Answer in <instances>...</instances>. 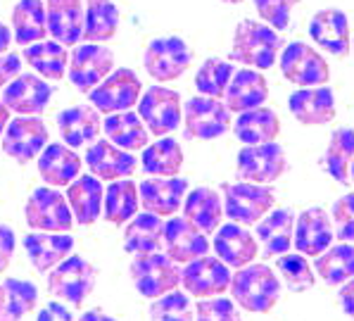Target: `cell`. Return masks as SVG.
<instances>
[{
  "label": "cell",
  "instance_id": "f546056e",
  "mask_svg": "<svg viewBox=\"0 0 354 321\" xmlns=\"http://www.w3.org/2000/svg\"><path fill=\"white\" fill-rule=\"evenodd\" d=\"M183 217L203 233H214L224 219V200L214 188H193L183 198Z\"/></svg>",
  "mask_w": 354,
  "mask_h": 321
},
{
  "label": "cell",
  "instance_id": "836d02e7",
  "mask_svg": "<svg viewBox=\"0 0 354 321\" xmlns=\"http://www.w3.org/2000/svg\"><path fill=\"white\" fill-rule=\"evenodd\" d=\"M105 136L110 143H114L122 150H143L148 145L150 131L145 129L143 119L136 112H114L107 114V119L102 122Z\"/></svg>",
  "mask_w": 354,
  "mask_h": 321
},
{
  "label": "cell",
  "instance_id": "f5cc1de1",
  "mask_svg": "<svg viewBox=\"0 0 354 321\" xmlns=\"http://www.w3.org/2000/svg\"><path fill=\"white\" fill-rule=\"evenodd\" d=\"M337 300H340L342 312H345L350 319H354V276H352V279H347L345 284H342Z\"/></svg>",
  "mask_w": 354,
  "mask_h": 321
},
{
  "label": "cell",
  "instance_id": "4dcf8cb0",
  "mask_svg": "<svg viewBox=\"0 0 354 321\" xmlns=\"http://www.w3.org/2000/svg\"><path fill=\"white\" fill-rule=\"evenodd\" d=\"M292 233H295V212L292 210H269L257 221V241L269 257H279L290 250Z\"/></svg>",
  "mask_w": 354,
  "mask_h": 321
},
{
  "label": "cell",
  "instance_id": "5bb4252c",
  "mask_svg": "<svg viewBox=\"0 0 354 321\" xmlns=\"http://www.w3.org/2000/svg\"><path fill=\"white\" fill-rule=\"evenodd\" d=\"M48 127L43 124V119L34 117H19L10 119L8 127H5L3 134V150L8 157H12L19 165H26V162L36 160L41 155V150L48 145Z\"/></svg>",
  "mask_w": 354,
  "mask_h": 321
},
{
  "label": "cell",
  "instance_id": "484cf974",
  "mask_svg": "<svg viewBox=\"0 0 354 321\" xmlns=\"http://www.w3.org/2000/svg\"><path fill=\"white\" fill-rule=\"evenodd\" d=\"M57 127L64 145L84 148L97 140L100 136V112L93 105H74L57 114Z\"/></svg>",
  "mask_w": 354,
  "mask_h": 321
},
{
  "label": "cell",
  "instance_id": "e575fe53",
  "mask_svg": "<svg viewBox=\"0 0 354 321\" xmlns=\"http://www.w3.org/2000/svg\"><path fill=\"white\" fill-rule=\"evenodd\" d=\"M24 59L36 74H41V79L59 81L67 74L69 53L62 43L43 38V41H36L31 46H24Z\"/></svg>",
  "mask_w": 354,
  "mask_h": 321
},
{
  "label": "cell",
  "instance_id": "2e32d148",
  "mask_svg": "<svg viewBox=\"0 0 354 321\" xmlns=\"http://www.w3.org/2000/svg\"><path fill=\"white\" fill-rule=\"evenodd\" d=\"M162 248L167 250V257L176 264H188L193 259L203 257L209 250L207 233L193 226L186 217H176L165 221V236H162Z\"/></svg>",
  "mask_w": 354,
  "mask_h": 321
},
{
  "label": "cell",
  "instance_id": "83f0119b",
  "mask_svg": "<svg viewBox=\"0 0 354 321\" xmlns=\"http://www.w3.org/2000/svg\"><path fill=\"white\" fill-rule=\"evenodd\" d=\"M38 174L53 188L69 186L81 174V157L62 143H48L38 155Z\"/></svg>",
  "mask_w": 354,
  "mask_h": 321
},
{
  "label": "cell",
  "instance_id": "7bdbcfd3",
  "mask_svg": "<svg viewBox=\"0 0 354 321\" xmlns=\"http://www.w3.org/2000/svg\"><path fill=\"white\" fill-rule=\"evenodd\" d=\"M233 62L221 57H209L200 64L198 74H195V89L198 93H203L207 98H224L228 81L233 76Z\"/></svg>",
  "mask_w": 354,
  "mask_h": 321
},
{
  "label": "cell",
  "instance_id": "3957f363",
  "mask_svg": "<svg viewBox=\"0 0 354 321\" xmlns=\"http://www.w3.org/2000/svg\"><path fill=\"white\" fill-rule=\"evenodd\" d=\"M95 288V266L81 255H69L57 266L50 269L48 276V291L50 295L81 307V302L93 293Z\"/></svg>",
  "mask_w": 354,
  "mask_h": 321
},
{
  "label": "cell",
  "instance_id": "1f68e13d",
  "mask_svg": "<svg viewBox=\"0 0 354 321\" xmlns=\"http://www.w3.org/2000/svg\"><path fill=\"white\" fill-rule=\"evenodd\" d=\"M233 131H236V138L245 145L274 143L281 134V119L269 107H254V110H245L238 114Z\"/></svg>",
  "mask_w": 354,
  "mask_h": 321
},
{
  "label": "cell",
  "instance_id": "4fadbf2b",
  "mask_svg": "<svg viewBox=\"0 0 354 321\" xmlns=\"http://www.w3.org/2000/svg\"><path fill=\"white\" fill-rule=\"evenodd\" d=\"M114 69V53L102 43H86L69 55V81L76 91L88 95Z\"/></svg>",
  "mask_w": 354,
  "mask_h": 321
},
{
  "label": "cell",
  "instance_id": "277c9868",
  "mask_svg": "<svg viewBox=\"0 0 354 321\" xmlns=\"http://www.w3.org/2000/svg\"><path fill=\"white\" fill-rule=\"evenodd\" d=\"M224 214L236 224L252 226L276 205V195L261 183H224Z\"/></svg>",
  "mask_w": 354,
  "mask_h": 321
},
{
  "label": "cell",
  "instance_id": "4316f807",
  "mask_svg": "<svg viewBox=\"0 0 354 321\" xmlns=\"http://www.w3.org/2000/svg\"><path fill=\"white\" fill-rule=\"evenodd\" d=\"M102 195H105V188L93 174H79L67 186V205L81 226H91L100 219Z\"/></svg>",
  "mask_w": 354,
  "mask_h": 321
},
{
  "label": "cell",
  "instance_id": "db71d44e",
  "mask_svg": "<svg viewBox=\"0 0 354 321\" xmlns=\"http://www.w3.org/2000/svg\"><path fill=\"white\" fill-rule=\"evenodd\" d=\"M10 43H12V31H10L3 21H0V55H3V53H8Z\"/></svg>",
  "mask_w": 354,
  "mask_h": 321
},
{
  "label": "cell",
  "instance_id": "d4e9b609",
  "mask_svg": "<svg viewBox=\"0 0 354 321\" xmlns=\"http://www.w3.org/2000/svg\"><path fill=\"white\" fill-rule=\"evenodd\" d=\"M226 107L228 112H245V110H254V107H261L269 98V84L261 76L257 69L245 67L233 72L231 81H228L226 89Z\"/></svg>",
  "mask_w": 354,
  "mask_h": 321
},
{
  "label": "cell",
  "instance_id": "8992f818",
  "mask_svg": "<svg viewBox=\"0 0 354 321\" xmlns=\"http://www.w3.org/2000/svg\"><path fill=\"white\" fill-rule=\"evenodd\" d=\"M131 279L140 295L155 300L181 286V269L162 253L136 255V259L131 262Z\"/></svg>",
  "mask_w": 354,
  "mask_h": 321
},
{
  "label": "cell",
  "instance_id": "8d00e7d4",
  "mask_svg": "<svg viewBox=\"0 0 354 321\" xmlns=\"http://www.w3.org/2000/svg\"><path fill=\"white\" fill-rule=\"evenodd\" d=\"M119 10L112 0H86L84 3V36L88 43H107L117 36Z\"/></svg>",
  "mask_w": 354,
  "mask_h": 321
},
{
  "label": "cell",
  "instance_id": "d6a6232c",
  "mask_svg": "<svg viewBox=\"0 0 354 321\" xmlns=\"http://www.w3.org/2000/svg\"><path fill=\"white\" fill-rule=\"evenodd\" d=\"M162 236H165V221L162 217L143 212V214H133L124 231V248L131 255H150L160 253Z\"/></svg>",
  "mask_w": 354,
  "mask_h": 321
},
{
  "label": "cell",
  "instance_id": "d590c367",
  "mask_svg": "<svg viewBox=\"0 0 354 321\" xmlns=\"http://www.w3.org/2000/svg\"><path fill=\"white\" fill-rule=\"evenodd\" d=\"M38 288L31 281H0V321H21L36 309Z\"/></svg>",
  "mask_w": 354,
  "mask_h": 321
},
{
  "label": "cell",
  "instance_id": "603a6c76",
  "mask_svg": "<svg viewBox=\"0 0 354 321\" xmlns=\"http://www.w3.org/2000/svg\"><path fill=\"white\" fill-rule=\"evenodd\" d=\"M48 34L72 48L84 36V0H46Z\"/></svg>",
  "mask_w": 354,
  "mask_h": 321
},
{
  "label": "cell",
  "instance_id": "f35d334b",
  "mask_svg": "<svg viewBox=\"0 0 354 321\" xmlns=\"http://www.w3.org/2000/svg\"><path fill=\"white\" fill-rule=\"evenodd\" d=\"M12 41L19 46H31L48 36L46 8L41 0H19L12 10Z\"/></svg>",
  "mask_w": 354,
  "mask_h": 321
},
{
  "label": "cell",
  "instance_id": "681fc988",
  "mask_svg": "<svg viewBox=\"0 0 354 321\" xmlns=\"http://www.w3.org/2000/svg\"><path fill=\"white\" fill-rule=\"evenodd\" d=\"M15 248H17V238H15V231L10 226L0 224V271H5L12 262Z\"/></svg>",
  "mask_w": 354,
  "mask_h": 321
},
{
  "label": "cell",
  "instance_id": "9f6ffc18",
  "mask_svg": "<svg viewBox=\"0 0 354 321\" xmlns=\"http://www.w3.org/2000/svg\"><path fill=\"white\" fill-rule=\"evenodd\" d=\"M8 122H10V110H8V107H5V102L0 100V138H3L5 127H8Z\"/></svg>",
  "mask_w": 354,
  "mask_h": 321
},
{
  "label": "cell",
  "instance_id": "5b68a950",
  "mask_svg": "<svg viewBox=\"0 0 354 321\" xmlns=\"http://www.w3.org/2000/svg\"><path fill=\"white\" fill-rule=\"evenodd\" d=\"M281 74L299 89L326 86L330 81L328 62L317 48L304 41H292L281 51Z\"/></svg>",
  "mask_w": 354,
  "mask_h": 321
},
{
  "label": "cell",
  "instance_id": "e0dca14e",
  "mask_svg": "<svg viewBox=\"0 0 354 321\" xmlns=\"http://www.w3.org/2000/svg\"><path fill=\"white\" fill-rule=\"evenodd\" d=\"M53 89L46 79L36 74H17L8 86L0 100L5 102L10 112H17L21 117H34L50 105Z\"/></svg>",
  "mask_w": 354,
  "mask_h": 321
},
{
  "label": "cell",
  "instance_id": "44dd1931",
  "mask_svg": "<svg viewBox=\"0 0 354 321\" xmlns=\"http://www.w3.org/2000/svg\"><path fill=\"white\" fill-rule=\"evenodd\" d=\"M309 36L319 48H324L330 55H347L350 51V19L342 10L337 8H324L309 21Z\"/></svg>",
  "mask_w": 354,
  "mask_h": 321
},
{
  "label": "cell",
  "instance_id": "52a82bcc",
  "mask_svg": "<svg viewBox=\"0 0 354 321\" xmlns=\"http://www.w3.org/2000/svg\"><path fill=\"white\" fill-rule=\"evenodd\" d=\"M24 219L34 231H50V233H69L74 226L72 210L59 190L53 186L36 188L24 205Z\"/></svg>",
  "mask_w": 354,
  "mask_h": 321
},
{
  "label": "cell",
  "instance_id": "ffe728a7",
  "mask_svg": "<svg viewBox=\"0 0 354 321\" xmlns=\"http://www.w3.org/2000/svg\"><path fill=\"white\" fill-rule=\"evenodd\" d=\"M292 117L304 127H324L335 119V95L328 86L299 89L288 98Z\"/></svg>",
  "mask_w": 354,
  "mask_h": 321
},
{
  "label": "cell",
  "instance_id": "7dc6e473",
  "mask_svg": "<svg viewBox=\"0 0 354 321\" xmlns=\"http://www.w3.org/2000/svg\"><path fill=\"white\" fill-rule=\"evenodd\" d=\"M299 5V0H254L259 17L276 31H286L290 26L292 10Z\"/></svg>",
  "mask_w": 354,
  "mask_h": 321
},
{
  "label": "cell",
  "instance_id": "ba28073f",
  "mask_svg": "<svg viewBox=\"0 0 354 321\" xmlns=\"http://www.w3.org/2000/svg\"><path fill=\"white\" fill-rule=\"evenodd\" d=\"M183 127H186V138H219L231 129V112L226 102H221V98L195 95L183 105Z\"/></svg>",
  "mask_w": 354,
  "mask_h": 321
},
{
  "label": "cell",
  "instance_id": "d6986e66",
  "mask_svg": "<svg viewBox=\"0 0 354 321\" xmlns=\"http://www.w3.org/2000/svg\"><path fill=\"white\" fill-rule=\"evenodd\" d=\"M188 181L181 176H150L138 186V200L145 212L157 217H174L183 205Z\"/></svg>",
  "mask_w": 354,
  "mask_h": 321
},
{
  "label": "cell",
  "instance_id": "c3c4849f",
  "mask_svg": "<svg viewBox=\"0 0 354 321\" xmlns=\"http://www.w3.org/2000/svg\"><path fill=\"white\" fill-rule=\"evenodd\" d=\"M330 221H333V233L337 241L354 243V193H347L340 200H335Z\"/></svg>",
  "mask_w": 354,
  "mask_h": 321
},
{
  "label": "cell",
  "instance_id": "91938a15",
  "mask_svg": "<svg viewBox=\"0 0 354 321\" xmlns=\"http://www.w3.org/2000/svg\"><path fill=\"white\" fill-rule=\"evenodd\" d=\"M350 46H352V53H354V36H352V41H350Z\"/></svg>",
  "mask_w": 354,
  "mask_h": 321
},
{
  "label": "cell",
  "instance_id": "9a60e30c",
  "mask_svg": "<svg viewBox=\"0 0 354 321\" xmlns=\"http://www.w3.org/2000/svg\"><path fill=\"white\" fill-rule=\"evenodd\" d=\"M231 266L221 262L219 257H203L193 259L181 271V284L186 293L195 297H214L228 291L231 286Z\"/></svg>",
  "mask_w": 354,
  "mask_h": 321
},
{
  "label": "cell",
  "instance_id": "f1b7e54d",
  "mask_svg": "<svg viewBox=\"0 0 354 321\" xmlns=\"http://www.w3.org/2000/svg\"><path fill=\"white\" fill-rule=\"evenodd\" d=\"M24 250L29 255L36 271H50L64 257H69L74 250V238L69 233H50V231H34L24 236Z\"/></svg>",
  "mask_w": 354,
  "mask_h": 321
},
{
  "label": "cell",
  "instance_id": "11a10c76",
  "mask_svg": "<svg viewBox=\"0 0 354 321\" xmlns=\"http://www.w3.org/2000/svg\"><path fill=\"white\" fill-rule=\"evenodd\" d=\"M79 321H114L112 317H107L105 312H100V309H91V312L81 314Z\"/></svg>",
  "mask_w": 354,
  "mask_h": 321
},
{
  "label": "cell",
  "instance_id": "ac0fdd59",
  "mask_svg": "<svg viewBox=\"0 0 354 321\" xmlns=\"http://www.w3.org/2000/svg\"><path fill=\"white\" fill-rule=\"evenodd\" d=\"M333 221L328 212L321 208H309L295 217V233H292V246L304 257H319L324 250L333 246Z\"/></svg>",
  "mask_w": 354,
  "mask_h": 321
},
{
  "label": "cell",
  "instance_id": "f907efd6",
  "mask_svg": "<svg viewBox=\"0 0 354 321\" xmlns=\"http://www.w3.org/2000/svg\"><path fill=\"white\" fill-rule=\"evenodd\" d=\"M17 74H21V57L15 53H3L0 55V89H5Z\"/></svg>",
  "mask_w": 354,
  "mask_h": 321
},
{
  "label": "cell",
  "instance_id": "8fae6325",
  "mask_svg": "<svg viewBox=\"0 0 354 321\" xmlns=\"http://www.w3.org/2000/svg\"><path fill=\"white\" fill-rule=\"evenodd\" d=\"M193 62V53L186 46V41L178 36H162L155 38L148 48H145L143 64L157 84H169L176 81L178 76L186 74V69Z\"/></svg>",
  "mask_w": 354,
  "mask_h": 321
},
{
  "label": "cell",
  "instance_id": "7a4b0ae2",
  "mask_svg": "<svg viewBox=\"0 0 354 321\" xmlns=\"http://www.w3.org/2000/svg\"><path fill=\"white\" fill-rule=\"evenodd\" d=\"M233 302L248 312L266 314L281 300V281L266 264H245L231 276L228 286Z\"/></svg>",
  "mask_w": 354,
  "mask_h": 321
},
{
  "label": "cell",
  "instance_id": "ab89813d",
  "mask_svg": "<svg viewBox=\"0 0 354 321\" xmlns=\"http://www.w3.org/2000/svg\"><path fill=\"white\" fill-rule=\"evenodd\" d=\"M140 165L148 176H178L183 167V150L169 136L157 138L152 145H145Z\"/></svg>",
  "mask_w": 354,
  "mask_h": 321
},
{
  "label": "cell",
  "instance_id": "9c48e42d",
  "mask_svg": "<svg viewBox=\"0 0 354 321\" xmlns=\"http://www.w3.org/2000/svg\"><path fill=\"white\" fill-rule=\"evenodd\" d=\"M140 91H143V84H140L138 74L129 67H119L117 72H110L91 91L88 100L102 114L127 112L133 105H138Z\"/></svg>",
  "mask_w": 354,
  "mask_h": 321
},
{
  "label": "cell",
  "instance_id": "ee69618b",
  "mask_svg": "<svg viewBox=\"0 0 354 321\" xmlns=\"http://www.w3.org/2000/svg\"><path fill=\"white\" fill-rule=\"evenodd\" d=\"M276 269H279L281 279L286 281L288 291L304 293L314 288L317 279H314V269L309 266V259L302 253H283L276 259Z\"/></svg>",
  "mask_w": 354,
  "mask_h": 321
},
{
  "label": "cell",
  "instance_id": "7402d4cb",
  "mask_svg": "<svg viewBox=\"0 0 354 321\" xmlns=\"http://www.w3.org/2000/svg\"><path fill=\"white\" fill-rule=\"evenodd\" d=\"M86 165L100 181H119V178H129L138 162L129 150H122L107 138H100L93 140L86 150Z\"/></svg>",
  "mask_w": 354,
  "mask_h": 321
},
{
  "label": "cell",
  "instance_id": "30bf717a",
  "mask_svg": "<svg viewBox=\"0 0 354 321\" xmlns=\"http://www.w3.org/2000/svg\"><path fill=\"white\" fill-rule=\"evenodd\" d=\"M138 117L143 119L145 129L152 136H157V138L169 136L176 131L183 119L181 95L171 89H165V86H152L145 93H140Z\"/></svg>",
  "mask_w": 354,
  "mask_h": 321
},
{
  "label": "cell",
  "instance_id": "bcb514c9",
  "mask_svg": "<svg viewBox=\"0 0 354 321\" xmlns=\"http://www.w3.org/2000/svg\"><path fill=\"white\" fill-rule=\"evenodd\" d=\"M195 321H243L241 309L228 297H203L195 304Z\"/></svg>",
  "mask_w": 354,
  "mask_h": 321
},
{
  "label": "cell",
  "instance_id": "6da1fadb",
  "mask_svg": "<svg viewBox=\"0 0 354 321\" xmlns=\"http://www.w3.org/2000/svg\"><path fill=\"white\" fill-rule=\"evenodd\" d=\"M283 51V38L266 21L243 19L236 26L231 46V62L252 67L257 72L271 69Z\"/></svg>",
  "mask_w": 354,
  "mask_h": 321
},
{
  "label": "cell",
  "instance_id": "816d5d0a",
  "mask_svg": "<svg viewBox=\"0 0 354 321\" xmlns=\"http://www.w3.org/2000/svg\"><path fill=\"white\" fill-rule=\"evenodd\" d=\"M36 321H74V317L62 302H48L46 307L38 312Z\"/></svg>",
  "mask_w": 354,
  "mask_h": 321
},
{
  "label": "cell",
  "instance_id": "b9f144b4",
  "mask_svg": "<svg viewBox=\"0 0 354 321\" xmlns=\"http://www.w3.org/2000/svg\"><path fill=\"white\" fill-rule=\"evenodd\" d=\"M314 259V269L326 286H342L354 276V243L330 246Z\"/></svg>",
  "mask_w": 354,
  "mask_h": 321
},
{
  "label": "cell",
  "instance_id": "cb8c5ba5",
  "mask_svg": "<svg viewBox=\"0 0 354 321\" xmlns=\"http://www.w3.org/2000/svg\"><path fill=\"white\" fill-rule=\"evenodd\" d=\"M214 253L216 257L224 264L233 266V269H241V266L254 262L259 248L257 241L252 238V233L248 231L243 224H221L214 233Z\"/></svg>",
  "mask_w": 354,
  "mask_h": 321
},
{
  "label": "cell",
  "instance_id": "60d3db41",
  "mask_svg": "<svg viewBox=\"0 0 354 321\" xmlns=\"http://www.w3.org/2000/svg\"><path fill=\"white\" fill-rule=\"evenodd\" d=\"M354 162V129H335L324 152V167L337 183H350V167Z\"/></svg>",
  "mask_w": 354,
  "mask_h": 321
},
{
  "label": "cell",
  "instance_id": "680465c9",
  "mask_svg": "<svg viewBox=\"0 0 354 321\" xmlns=\"http://www.w3.org/2000/svg\"><path fill=\"white\" fill-rule=\"evenodd\" d=\"M350 181L354 183V162H352V167H350Z\"/></svg>",
  "mask_w": 354,
  "mask_h": 321
},
{
  "label": "cell",
  "instance_id": "74e56055",
  "mask_svg": "<svg viewBox=\"0 0 354 321\" xmlns=\"http://www.w3.org/2000/svg\"><path fill=\"white\" fill-rule=\"evenodd\" d=\"M133 214H138V186L131 178H119L107 186L102 195V217L114 226L127 224Z\"/></svg>",
  "mask_w": 354,
  "mask_h": 321
},
{
  "label": "cell",
  "instance_id": "f6af8a7d",
  "mask_svg": "<svg viewBox=\"0 0 354 321\" xmlns=\"http://www.w3.org/2000/svg\"><path fill=\"white\" fill-rule=\"evenodd\" d=\"M150 321H193V304L186 293L169 291L150 304Z\"/></svg>",
  "mask_w": 354,
  "mask_h": 321
},
{
  "label": "cell",
  "instance_id": "7c38bea8",
  "mask_svg": "<svg viewBox=\"0 0 354 321\" xmlns=\"http://www.w3.org/2000/svg\"><path fill=\"white\" fill-rule=\"evenodd\" d=\"M288 169L286 152L279 143H261V145H245L238 152V178L250 183H269L279 181Z\"/></svg>",
  "mask_w": 354,
  "mask_h": 321
},
{
  "label": "cell",
  "instance_id": "6f0895ef",
  "mask_svg": "<svg viewBox=\"0 0 354 321\" xmlns=\"http://www.w3.org/2000/svg\"><path fill=\"white\" fill-rule=\"evenodd\" d=\"M221 3H228V5H238V3H243V0H221Z\"/></svg>",
  "mask_w": 354,
  "mask_h": 321
}]
</instances>
